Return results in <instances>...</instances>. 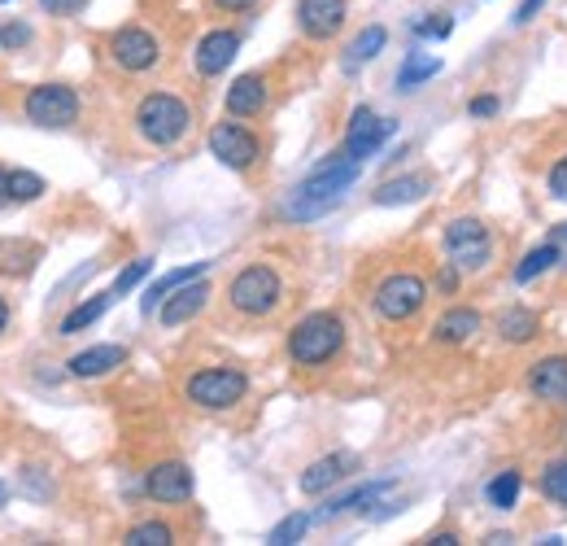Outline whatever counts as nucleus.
<instances>
[{
  "label": "nucleus",
  "mask_w": 567,
  "mask_h": 546,
  "mask_svg": "<svg viewBox=\"0 0 567 546\" xmlns=\"http://www.w3.org/2000/svg\"><path fill=\"white\" fill-rule=\"evenodd\" d=\"M26 39H31L26 26H4V31H0V44H4V48H22Z\"/></svg>",
  "instance_id": "58836bf2"
},
{
  "label": "nucleus",
  "mask_w": 567,
  "mask_h": 546,
  "mask_svg": "<svg viewBox=\"0 0 567 546\" xmlns=\"http://www.w3.org/2000/svg\"><path fill=\"white\" fill-rule=\"evenodd\" d=\"M48 473L44 468H22V490L31 495V499H48L53 495V481H44Z\"/></svg>",
  "instance_id": "c9c22d12"
},
{
  "label": "nucleus",
  "mask_w": 567,
  "mask_h": 546,
  "mask_svg": "<svg viewBox=\"0 0 567 546\" xmlns=\"http://www.w3.org/2000/svg\"><path fill=\"white\" fill-rule=\"evenodd\" d=\"M393 127H397L393 118H380L375 109L358 105L354 118H349V127H345V153L358 158V162H367L371 153H380V144L393 136Z\"/></svg>",
  "instance_id": "9b49d317"
},
{
  "label": "nucleus",
  "mask_w": 567,
  "mask_h": 546,
  "mask_svg": "<svg viewBox=\"0 0 567 546\" xmlns=\"http://www.w3.org/2000/svg\"><path fill=\"white\" fill-rule=\"evenodd\" d=\"M109 57H114V66L140 74V70H153V66H158L162 44H158V35L144 31V26H123V31L109 35Z\"/></svg>",
  "instance_id": "1a4fd4ad"
},
{
  "label": "nucleus",
  "mask_w": 567,
  "mask_h": 546,
  "mask_svg": "<svg viewBox=\"0 0 567 546\" xmlns=\"http://www.w3.org/2000/svg\"><path fill=\"white\" fill-rule=\"evenodd\" d=\"M358 158H349V153H332L327 162H319L301 184H297V193L288 197V206H284V214L288 219H319V214H327L340 197H345V188L358 179Z\"/></svg>",
  "instance_id": "f257e3e1"
},
{
  "label": "nucleus",
  "mask_w": 567,
  "mask_h": 546,
  "mask_svg": "<svg viewBox=\"0 0 567 546\" xmlns=\"http://www.w3.org/2000/svg\"><path fill=\"white\" fill-rule=\"evenodd\" d=\"M4 499H9V486H4V481H0V508H4Z\"/></svg>",
  "instance_id": "49530a36"
},
{
  "label": "nucleus",
  "mask_w": 567,
  "mask_h": 546,
  "mask_svg": "<svg viewBox=\"0 0 567 546\" xmlns=\"http://www.w3.org/2000/svg\"><path fill=\"white\" fill-rule=\"evenodd\" d=\"M48 13H57V18H70V13H83V4L88 0H39Z\"/></svg>",
  "instance_id": "4c0bfd02"
},
{
  "label": "nucleus",
  "mask_w": 567,
  "mask_h": 546,
  "mask_svg": "<svg viewBox=\"0 0 567 546\" xmlns=\"http://www.w3.org/2000/svg\"><path fill=\"white\" fill-rule=\"evenodd\" d=\"M520 490H524V477H520L516 468H507V473H498V477L489 481V503H494L498 512H511V508L520 503Z\"/></svg>",
  "instance_id": "bb28decb"
},
{
  "label": "nucleus",
  "mask_w": 567,
  "mask_h": 546,
  "mask_svg": "<svg viewBox=\"0 0 567 546\" xmlns=\"http://www.w3.org/2000/svg\"><path fill=\"white\" fill-rule=\"evenodd\" d=\"M127 363V350L123 346H92V350H79L66 368H70V376H79V381H96V376H109L114 368H123Z\"/></svg>",
  "instance_id": "f3484780"
},
{
  "label": "nucleus",
  "mask_w": 567,
  "mask_h": 546,
  "mask_svg": "<svg viewBox=\"0 0 567 546\" xmlns=\"http://www.w3.org/2000/svg\"><path fill=\"white\" fill-rule=\"evenodd\" d=\"M393 481H371V486H358V490H349V495H340V499H332L319 516L327 521V516H340V512H354V508H367V503H375L384 490H389Z\"/></svg>",
  "instance_id": "a878e982"
},
{
  "label": "nucleus",
  "mask_w": 567,
  "mask_h": 546,
  "mask_svg": "<svg viewBox=\"0 0 567 546\" xmlns=\"http://www.w3.org/2000/svg\"><path fill=\"white\" fill-rule=\"evenodd\" d=\"M428 188H432L428 175H402V179H389V184L375 193V201H380V206H402V201H419Z\"/></svg>",
  "instance_id": "b1692460"
},
{
  "label": "nucleus",
  "mask_w": 567,
  "mask_h": 546,
  "mask_svg": "<svg viewBox=\"0 0 567 546\" xmlns=\"http://www.w3.org/2000/svg\"><path fill=\"white\" fill-rule=\"evenodd\" d=\"M415 31H419V35H432V39H445V35L454 31V22H450L445 13H437V18H428V22H415Z\"/></svg>",
  "instance_id": "e433bc0d"
},
{
  "label": "nucleus",
  "mask_w": 567,
  "mask_h": 546,
  "mask_svg": "<svg viewBox=\"0 0 567 546\" xmlns=\"http://www.w3.org/2000/svg\"><path fill=\"white\" fill-rule=\"evenodd\" d=\"M340 346H345V324L332 311H314L288 333V359L297 368H323L340 355Z\"/></svg>",
  "instance_id": "f03ea898"
},
{
  "label": "nucleus",
  "mask_w": 567,
  "mask_h": 546,
  "mask_svg": "<svg viewBox=\"0 0 567 546\" xmlns=\"http://www.w3.org/2000/svg\"><path fill=\"white\" fill-rule=\"evenodd\" d=\"M4 201H13V193H9V171H0V206Z\"/></svg>",
  "instance_id": "37998d69"
},
{
  "label": "nucleus",
  "mask_w": 567,
  "mask_h": 546,
  "mask_svg": "<svg viewBox=\"0 0 567 546\" xmlns=\"http://www.w3.org/2000/svg\"><path fill=\"white\" fill-rule=\"evenodd\" d=\"M0 4H4V0H0Z\"/></svg>",
  "instance_id": "de8ad7c7"
},
{
  "label": "nucleus",
  "mask_w": 567,
  "mask_h": 546,
  "mask_svg": "<svg viewBox=\"0 0 567 546\" xmlns=\"http://www.w3.org/2000/svg\"><path fill=\"white\" fill-rule=\"evenodd\" d=\"M542 4H546V0H524V4L516 9V22H520V26H529V22L542 13Z\"/></svg>",
  "instance_id": "a19ab883"
},
{
  "label": "nucleus",
  "mask_w": 567,
  "mask_h": 546,
  "mask_svg": "<svg viewBox=\"0 0 567 546\" xmlns=\"http://www.w3.org/2000/svg\"><path fill=\"white\" fill-rule=\"evenodd\" d=\"M123 543L127 546H171L175 543V530L162 525V521H144V525H131Z\"/></svg>",
  "instance_id": "c756f323"
},
{
  "label": "nucleus",
  "mask_w": 567,
  "mask_h": 546,
  "mask_svg": "<svg viewBox=\"0 0 567 546\" xmlns=\"http://www.w3.org/2000/svg\"><path fill=\"white\" fill-rule=\"evenodd\" d=\"M428 543H432V546H454V543H459V534H432Z\"/></svg>",
  "instance_id": "c03bdc74"
},
{
  "label": "nucleus",
  "mask_w": 567,
  "mask_h": 546,
  "mask_svg": "<svg viewBox=\"0 0 567 546\" xmlns=\"http://www.w3.org/2000/svg\"><path fill=\"white\" fill-rule=\"evenodd\" d=\"M345 0H297V26L310 39H332L345 26Z\"/></svg>",
  "instance_id": "f8f14e48"
},
{
  "label": "nucleus",
  "mask_w": 567,
  "mask_h": 546,
  "mask_svg": "<svg viewBox=\"0 0 567 546\" xmlns=\"http://www.w3.org/2000/svg\"><path fill=\"white\" fill-rule=\"evenodd\" d=\"M26 118L35 127H70L79 118V96L66 83H39L26 92Z\"/></svg>",
  "instance_id": "6e6552de"
},
{
  "label": "nucleus",
  "mask_w": 567,
  "mask_h": 546,
  "mask_svg": "<svg viewBox=\"0 0 567 546\" xmlns=\"http://www.w3.org/2000/svg\"><path fill=\"white\" fill-rule=\"evenodd\" d=\"M210 153H215L223 166H232V171H250V166L258 162L263 144H258V136H254L250 127H241V123H219V127L210 131Z\"/></svg>",
  "instance_id": "9d476101"
},
{
  "label": "nucleus",
  "mask_w": 567,
  "mask_h": 546,
  "mask_svg": "<svg viewBox=\"0 0 567 546\" xmlns=\"http://www.w3.org/2000/svg\"><path fill=\"white\" fill-rule=\"evenodd\" d=\"M188 403L201 411H232L245 394H250V376L241 368H206L197 376H188L184 385Z\"/></svg>",
  "instance_id": "39448f33"
},
{
  "label": "nucleus",
  "mask_w": 567,
  "mask_h": 546,
  "mask_svg": "<svg viewBox=\"0 0 567 546\" xmlns=\"http://www.w3.org/2000/svg\"><path fill=\"white\" fill-rule=\"evenodd\" d=\"M206 271H210V263H188V267H180V271H166L162 280H153V284H149V293H144V315H153V311H158V306H162V302H166V298H171L180 284H188V280H201Z\"/></svg>",
  "instance_id": "412c9836"
},
{
  "label": "nucleus",
  "mask_w": 567,
  "mask_h": 546,
  "mask_svg": "<svg viewBox=\"0 0 567 546\" xmlns=\"http://www.w3.org/2000/svg\"><path fill=\"white\" fill-rule=\"evenodd\" d=\"M432 74H441V57H432V53H406V61L397 70V88H419Z\"/></svg>",
  "instance_id": "393cba45"
},
{
  "label": "nucleus",
  "mask_w": 567,
  "mask_h": 546,
  "mask_svg": "<svg viewBox=\"0 0 567 546\" xmlns=\"http://www.w3.org/2000/svg\"><path fill=\"white\" fill-rule=\"evenodd\" d=\"M371 302H375V315H380V320L406 324V320H415V315L424 311L428 284H424L419 276H410V271H393V276H384V280L375 284Z\"/></svg>",
  "instance_id": "423d86ee"
},
{
  "label": "nucleus",
  "mask_w": 567,
  "mask_h": 546,
  "mask_svg": "<svg viewBox=\"0 0 567 546\" xmlns=\"http://www.w3.org/2000/svg\"><path fill=\"white\" fill-rule=\"evenodd\" d=\"M529 394H533L537 403L567 407V355L537 359V363L529 368Z\"/></svg>",
  "instance_id": "ddd939ff"
},
{
  "label": "nucleus",
  "mask_w": 567,
  "mask_h": 546,
  "mask_svg": "<svg viewBox=\"0 0 567 546\" xmlns=\"http://www.w3.org/2000/svg\"><path fill=\"white\" fill-rule=\"evenodd\" d=\"M305 530H310V516H301V512H297V516H288V521H280V525H276V530L267 534V543H271V546L301 543V534H305Z\"/></svg>",
  "instance_id": "473e14b6"
},
{
  "label": "nucleus",
  "mask_w": 567,
  "mask_h": 546,
  "mask_svg": "<svg viewBox=\"0 0 567 546\" xmlns=\"http://www.w3.org/2000/svg\"><path fill=\"white\" fill-rule=\"evenodd\" d=\"M144 495L153 503H188L193 499V473L184 464H158L144 477Z\"/></svg>",
  "instance_id": "4468645a"
},
{
  "label": "nucleus",
  "mask_w": 567,
  "mask_h": 546,
  "mask_svg": "<svg viewBox=\"0 0 567 546\" xmlns=\"http://www.w3.org/2000/svg\"><path fill=\"white\" fill-rule=\"evenodd\" d=\"M9 193H13V201H35L44 193V179L31 171H9Z\"/></svg>",
  "instance_id": "2f4dec72"
},
{
  "label": "nucleus",
  "mask_w": 567,
  "mask_h": 546,
  "mask_svg": "<svg viewBox=\"0 0 567 546\" xmlns=\"http://www.w3.org/2000/svg\"><path fill=\"white\" fill-rule=\"evenodd\" d=\"M149 271H153V258H136L127 271H118V280H114V298H118V293H127V289H136Z\"/></svg>",
  "instance_id": "72a5a7b5"
},
{
  "label": "nucleus",
  "mask_w": 567,
  "mask_h": 546,
  "mask_svg": "<svg viewBox=\"0 0 567 546\" xmlns=\"http://www.w3.org/2000/svg\"><path fill=\"white\" fill-rule=\"evenodd\" d=\"M546 193H551L555 201H567V153L555 158V166L546 171Z\"/></svg>",
  "instance_id": "f704fd0d"
},
{
  "label": "nucleus",
  "mask_w": 567,
  "mask_h": 546,
  "mask_svg": "<svg viewBox=\"0 0 567 546\" xmlns=\"http://www.w3.org/2000/svg\"><path fill=\"white\" fill-rule=\"evenodd\" d=\"M4 324H9V302L0 298V333H4Z\"/></svg>",
  "instance_id": "a18cd8bd"
},
{
  "label": "nucleus",
  "mask_w": 567,
  "mask_h": 546,
  "mask_svg": "<svg viewBox=\"0 0 567 546\" xmlns=\"http://www.w3.org/2000/svg\"><path fill=\"white\" fill-rule=\"evenodd\" d=\"M188 127H193V109H188L180 96H171V92H149V96L136 105V131H140L149 144H158V149L180 144V140L188 136Z\"/></svg>",
  "instance_id": "7ed1b4c3"
},
{
  "label": "nucleus",
  "mask_w": 567,
  "mask_h": 546,
  "mask_svg": "<svg viewBox=\"0 0 567 546\" xmlns=\"http://www.w3.org/2000/svg\"><path fill=\"white\" fill-rule=\"evenodd\" d=\"M384 39H389V31H384V26H367V31H362V35L349 44V53H345V66H349V70H358L362 61H371V57L384 48Z\"/></svg>",
  "instance_id": "cd10ccee"
},
{
  "label": "nucleus",
  "mask_w": 567,
  "mask_h": 546,
  "mask_svg": "<svg viewBox=\"0 0 567 546\" xmlns=\"http://www.w3.org/2000/svg\"><path fill=\"white\" fill-rule=\"evenodd\" d=\"M228 302H232V311L245 315V320L271 315L284 302V284H280V276H276V267L250 263L245 271H236V280L228 284Z\"/></svg>",
  "instance_id": "20e7f679"
},
{
  "label": "nucleus",
  "mask_w": 567,
  "mask_h": 546,
  "mask_svg": "<svg viewBox=\"0 0 567 546\" xmlns=\"http://www.w3.org/2000/svg\"><path fill=\"white\" fill-rule=\"evenodd\" d=\"M236 53H241V35H236V31H210V35H201V44H197V53H193L197 74H206V79L223 74Z\"/></svg>",
  "instance_id": "2eb2a0df"
},
{
  "label": "nucleus",
  "mask_w": 567,
  "mask_h": 546,
  "mask_svg": "<svg viewBox=\"0 0 567 546\" xmlns=\"http://www.w3.org/2000/svg\"><path fill=\"white\" fill-rule=\"evenodd\" d=\"M445 254L459 271H481L494 258V236L481 219H454L445 228Z\"/></svg>",
  "instance_id": "0eeeda50"
},
{
  "label": "nucleus",
  "mask_w": 567,
  "mask_h": 546,
  "mask_svg": "<svg viewBox=\"0 0 567 546\" xmlns=\"http://www.w3.org/2000/svg\"><path fill=\"white\" fill-rule=\"evenodd\" d=\"M467 109H472V118H494L498 114V96H476Z\"/></svg>",
  "instance_id": "ea45409f"
},
{
  "label": "nucleus",
  "mask_w": 567,
  "mask_h": 546,
  "mask_svg": "<svg viewBox=\"0 0 567 546\" xmlns=\"http://www.w3.org/2000/svg\"><path fill=\"white\" fill-rule=\"evenodd\" d=\"M537 490H542V499H551V503L567 508V460L546 464V473L537 477Z\"/></svg>",
  "instance_id": "7c9ffc66"
},
{
  "label": "nucleus",
  "mask_w": 567,
  "mask_h": 546,
  "mask_svg": "<svg viewBox=\"0 0 567 546\" xmlns=\"http://www.w3.org/2000/svg\"><path fill=\"white\" fill-rule=\"evenodd\" d=\"M109 302H114V289L109 293H96V298H88V302H79L66 320H61V337H74V333H83V328H92L105 311H109Z\"/></svg>",
  "instance_id": "5701e85b"
},
{
  "label": "nucleus",
  "mask_w": 567,
  "mask_h": 546,
  "mask_svg": "<svg viewBox=\"0 0 567 546\" xmlns=\"http://www.w3.org/2000/svg\"><path fill=\"white\" fill-rule=\"evenodd\" d=\"M476 333H481V315L467 311V306H454V311H445V315L432 324V341H437V346H463V341H472Z\"/></svg>",
  "instance_id": "6ab92c4d"
},
{
  "label": "nucleus",
  "mask_w": 567,
  "mask_h": 546,
  "mask_svg": "<svg viewBox=\"0 0 567 546\" xmlns=\"http://www.w3.org/2000/svg\"><path fill=\"white\" fill-rule=\"evenodd\" d=\"M267 109V79L263 74H241L228 88V114L236 118H258Z\"/></svg>",
  "instance_id": "a211bd4d"
},
{
  "label": "nucleus",
  "mask_w": 567,
  "mask_h": 546,
  "mask_svg": "<svg viewBox=\"0 0 567 546\" xmlns=\"http://www.w3.org/2000/svg\"><path fill=\"white\" fill-rule=\"evenodd\" d=\"M537 333H542V320H537L533 311H524V306H516V311H507V315L498 320V337L511 341V346H529Z\"/></svg>",
  "instance_id": "4be33fe9"
},
{
  "label": "nucleus",
  "mask_w": 567,
  "mask_h": 546,
  "mask_svg": "<svg viewBox=\"0 0 567 546\" xmlns=\"http://www.w3.org/2000/svg\"><path fill=\"white\" fill-rule=\"evenodd\" d=\"M206 302H210V284H206V280H188V284H180L158 311H162V324H166V328H180V324L197 320V315L206 311Z\"/></svg>",
  "instance_id": "dca6fc26"
},
{
  "label": "nucleus",
  "mask_w": 567,
  "mask_h": 546,
  "mask_svg": "<svg viewBox=\"0 0 567 546\" xmlns=\"http://www.w3.org/2000/svg\"><path fill=\"white\" fill-rule=\"evenodd\" d=\"M555 263H559V245H537V249H529V254H524V263L516 267V280H520V284H529V280H537L542 271H551Z\"/></svg>",
  "instance_id": "c85d7f7f"
},
{
  "label": "nucleus",
  "mask_w": 567,
  "mask_h": 546,
  "mask_svg": "<svg viewBox=\"0 0 567 546\" xmlns=\"http://www.w3.org/2000/svg\"><path fill=\"white\" fill-rule=\"evenodd\" d=\"M354 464H358L354 455H327V460L310 464V468L301 473V495H323V490H332L336 481H345V477H349V468H354Z\"/></svg>",
  "instance_id": "aec40b11"
},
{
  "label": "nucleus",
  "mask_w": 567,
  "mask_h": 546,
  "mask_svg": "<svg viewBox=\"0 0 567 546\" xmlns=\"http://www.w3.org/2000/svg\"><path fill=\"white\" fill-rule=\"evenodd\" d=\"M258 0H215V9H223V13H245V9H254Z\"/></svg>",
  "instance_id": "79ce46f5"
}]
</instances>
